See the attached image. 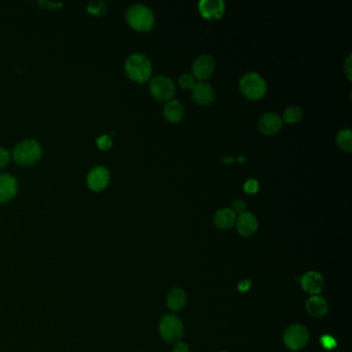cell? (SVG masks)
<instances>
[{
    "mask_svg": "<svg viewBox=\"0 0 352 352\" xmlns=\"http://www.w3.org/2000/svg\"><path fill=\"white\" fill-rule=\"evenodd\" d=\"M152 63L147 56L141 53L129 55L124 62V71L129 80L143 84L152 76Z\"/></svg>",
    "mask_w": 352,
    "mask_h": 352,
    "instance_id": "7a4b0ae2",
    "label": "cell"
},
{
    "mask_svg": "<svg viewBox=\"0 0 352 352\" xmlns=\"http://www.w3.org/2000/svg\"><path fill=\"white\" fill-rule=\"evenodd\" d=\"M184 114H185V111H184L183 105L179 100H174V99L169 100L163 110V115L165 119L172 123L181 121L184 117Z\"/></svg>",
    "mask_w": 352,
    "mask_h": 352,
    "instance_id": "ac0fdd59",
    "label": "cell"
},
{
    "mask_svg": "<svg viewBox=\"0 0 352 352\" xmlns=\"http://www.w3.org/2000/svg\"><path fill=\"white\" fill-rule=\"evenodd\" d=\"M281 119L288 124H296L303 119V111L295 106L289 107L284 111Z\"/></svg>",
    "mask_w": 352,
    "mask_h": 352,
    "instance_id": "7402d4cb",
    "label": "cell"
},
{
    "mask_svg": "<svg viewBox=\"0 0 352 352\" xmlns=\"http://www.w3.org/2000/svg\"><path fill=\"white\" fill-rule=\"evenodd\" d=\"M215 69V60L210 55H200L192 64V77L199 81L207 80Z\"/></svg>",
    "mask_w": 352,
    "mask_h": 352,
    "instance_id": "8fae6325",
    "label": "cell"
},
{
    "mask_svg": "<svg viewBox=\"0 0 352 352\" xmlns=\"http://www.w3.org/2000/svg\"><path fill=\"white\" fill-rule=\"evenodd\" d=\"M230 209H231L236 215H237V214L240 215V214L246 212V211H245V210H246V204H245L244 202L240 200V199H236V200H234V202L232 203Z\"/></svg>",
    "mask_w": 352,
    "mask_h": 352,
    "instance_id": "83f0119b",
    "label": "cell"
},
{
    "mask_svg": "<svg viewBox=\"0 0 352 352\" xmlns=\"http://www.w3.org/2000/svg\"><path fill=\"white\" fill-rule=\"evenodd\" d=\"M244 191L247 193V194H254L258 191L259 189V183L257 180L255 179H249L245 182L244 184Z\"/></svg>",
    "mask_w": 352,
    "mask_h": 352,
    "instance_id": "484cf974",
    "label": "cell"
},
{
    "mask_svg": "<svg viewBox=\"0 0 352 352\" xmlns=\"http://www.w3.org/2000/svg\"><path fill=\"white\" fill-rule=\"evenodd\" d=\"M237 215L230 209L224 208L216 212L214 216V223L218 229L229 230L236 224Z\"/></svg>",
    "mask_w": 352,
    "mask_h": 352,
    "instance_id": "e0dca14e",
    "label": "cell"
},
{
    "mask_svg": "<svg viewBox=\"0 0 352 352\" xmlns=\"http://www.w3.org/2000/svg\"><path fill=\"white\" fill-rule=\"evenodd\" d=\"M198 11L204 19L218 20L225 11V5L222 0H202L198 3Z\"/></svg>",
    "mask_w": 352,
    "mask_h": 352,
    "instance_id": "30bf717a",
    "label": "cell"
},
{
    "mask_svg": "<svg viewBox=\"0 0 352 352\" xmlns=\"http://www.w3.org/2000/svg\"><path fill=\"white\" fill-rule=\"evenodd\" d=\"M172 352H189V347L182 342H178L172 349Z\"/></svg>",
    "mask_w": 352,
    "mask_h": 352,
    "instance_id": "f1b7e54d",
    "label": "cell"
},
{
    "mask_svg": "<svg viewBox=\"0 0 352 352\" xmlns=\"http://www.w3.org/2000/svg\"><path fill=\"white\" fill-rule=\"evenodd\" d=\"M240 89L248 99L258 100L267 92V83L259 73L251 71L245 73L240 80Z\"/></svg>",
    "mask_w": 352,
    "mask_h": 352,
    "instance_id": "277c9868",
    "label": "cell"
},
{
    "mask_svg": "<svg viewBox=\"0 0 352 352\" xmlns=\"http://www.w3.org/2000/svg\"><path fill=\"white\" fill-rule=\"evenodd\" d=\"M12 160V152L7 147L0 146V170L6 169Z\"/></svg>",
    "mask_w": 352,
    "mask_h": 352,
    "instance_id": "cb8c5ba5",
    "label": "cell"
},
{
    "mask_svg": "<svg viewBox=\"0 0 352 352\" xmlns=\"http://www.w3.org/2000/svg\"><path fill=\"white\" fill-rule=\"evenodd\" d=\"M112 182V173L109 167L97 164L88 170L86 174V186L92 192L99 193L105 191Z\"/></svg>",
    "mask_w": 352,
    "mask_h": 352,
    "instance_id": "5b68a950",
    "label": "cell"
},
{
    "mask_svg": "<svg viewBox=\"0 0 352 352\" xmlns=\"http://www.w3.org/2000/svg\"><path fill=\"white\" fill-rule=\"evenodd\" d=\"M127 25L138 32H148L154 26V15L152 11L140 4L130 6L125 13Z\"/></svg>",
    "mask_w": 352,
    "mask_h": 352,
    "instance_id": "3957f363",
    "label": "cell"
},
{
    "mask_svg": "<svg viewBox=\"0 0 352 352\" xmlns=\"http://www.w3.org/2000/svg\"><path fill=\"white\" fill-rule=\"evenodd\" d=\"M19 192L18 180L10 171L0 170V205L12 202Z\"/></svg>",
    "mask_w": 352,
    "mask_h": 352,
    "instance_id": "9c48e42d",
    "label": "cell"
},
{
    "mask_svg": "<svg viewBox=\"0 0 352 352\" xmlns=\"http://www.w3.org/2000/svg\"><path fill=\"white\" fill-rule=\"evenodd\" d=\"M345 71H346V76L348 80L351 81V54L347 57L345 61Z\"/></svg>",
    "mask_w": 352,
    "mask_h": 352,
    "instance_id": "4dcf8cb0",
    "label": "cell"
},
{
    "mask_svg": "<svg viewBox=\"0 0 352 352\" xmlns=\"http://www.w3.org/2000/svg\"><path fill=\"white\" fill-rule=\"evenodd\" d=\"M300 284L306 292L312 295H317L324 288V279L321 274L311 271L306 273L301 277Z\"/></svg>",
    "mask_w": 352,
    "mask_h": 352,
    "instance_id": "5bb4252c",
    "label": "cell"
},
{
    "mask_svg": "<svg viewBox=\"0 0 352 352\" xmlns=\"http://www.w3.org/2000/svg\"><path fill=\"white\" fill-rule=\"evenodd\" d=\"M215 97V93L211 85L205 82H198L194 85L192 89L193 100L200 106L210 105Z\"/></svg>",
    "mask_w": 352,
    "mask_h": 352,
    "instance_id": "9a60e30c",
    "label": "cell"
},
{
    "mask_svg": "<svg viewBox=\"0 0 352 352\" xmlns=\"http://www.w3.org/2000/svg\"><path fill=\"white\" fill-rule=\"evenodd\" d=\"M238 233L245 238L253 236L258 229V221L254 214L244 212L237 217L236 220Z\"/></svg>",
    "mask_w": 352,
    "mask_h": 352,
    "instance_id": "4fadbf2b",
    "label": "cell"
},
{
    "mask_svg": "<svg viewBox=\"0 0 352 352\" xmlns=\"http://www.w3.org/2000/svg\"><path fill=\"white\" fill-rule=\"evenodd\" d=\"M282 123L283 121L278 114L270 112L261 116L258 122V128L261 134L266 136H273L279 133L282 128Z\"/></svg>",
    "mask_w": 352,
    "mask_h": 352,
    "instance_id": "7c38bea8",
    "label": "cell"
},
{
    "mask_svg": "<svg viewBox=\"0 0 352 352\" xmlns=\"http://www.w3.org/2000/svg\"><path fill=\"white\" fill-rule=\"evenodd\" d=\"M115 131H111L110 134H102L95 139V145L97 149L102 152H109L114 146L113 137L115 136Z\"/></svg>",
    "mask_w": 352,
    "mask_h": 352,
    "instance_id": "44dd1931",
    "label": "cell"
},
{
    "mask_svg": "<svg viewBox=\"0 0 352 352\" xmlns=\"http://www.w3.org/2000/svg\"><path fill=\"white\" fill-rule=\"evenodd\" d=\"M179 84H180L182 89H184V90H192L194 85H195V81H194V78L191 74L183 73L179 78Z\"/></svg>",
    "mask_w": 352,
    "mask_h": 352,
    "instance_id": "d4e9b609",
    "label": "cell"
},
{
    "mask_svg": "<svg viewBox=\"0 0 352 352\" xmlns=\"http://www.w3.org/2000/svg\"><path fill=\"white\" fill-rule=\"evenodd\" d=\"M159 332L165 342L178 343L184 334L183 323L175 315H165L160 320Z\"/></svg>",
    "mask_w": 352,
    "mask_h": 352,
    "instance_id": "8992f818",
    "label": "cell"
},
{
    "mask_svg": "<svg viewBox=\"0 0 352 352\" xmlns=\"http://www.w3.org/2000/svg\"><path fill=\"white\" fill-rule=\"evenodd\" d=\"M306 309L311 316L315 318H321L328 313L329 306L323 297L319 295H313L307 300Z\"/></svg>",
    "mask_w": 352,
    "mask_h": 352,
    "instance_id": "2e32d148",
    "label": "cell"
},
{
    "mask_svg": "<svg viewBox=\"0 0 352 352\" xmlns=\"http://www.w3.org/2000/svg\"><path fill=\"white\" fill-rule=\"evenodd\" d=\"M337 144L346 152L352 150V134L350 129H343L340 131L337 136Z\"/></svg>",
    "mask_w": 352,
    "mask_h": 352,
    "instance_id": "603a6c76",
    "label": "cell"
},
{
    "mask_svg": "<svg viewBox=\"0 0 352 352\" xmlns=\"http://www.w3.org/2000/svg\"><path fill=\"white\" fill-rule=\"evenodd\" d=\"M251 287V282L249 280H243L239 283L238 288L241 292H247Z\"/></svg>",
    "mask_w": 352,
    "mask_h": 352,
    "instance_id": "f546056e",
    "label": "cell"
},
{
    "mask_svg": "<svg viewBox=\"0 0 352 352\" xmlns=\"http://www.w3.org/2000/svg\"><path fill=\"white\" fill-rule=\"evenodd\" d=\"M166 304L169 309L173 312L182 310V308L186 304V294L181 288L171 289L166 297Z\"/></svg>",
    "mask_w": 352,
    "mask_h": 352,
    "instance_id": "d6986e66",
    "label": "cell"
},
{
    "mask_svg": "<svg viewBox=\"0 0 352 352\" xmlns=\"http://www.w3.org/2000/svg\"><path fill=\"white\" fill-rule=\"evenodd\" d=\"M320 343L322 344V346H323L325 349H329V350H331V349H333V348H335V347L337 346L336 340H335L332 336H330V335H324V336H322V337L320 338Z\"/></svg>",
    "mask_w": 352,
    "mask_h": 352,
    "instance_id": "4316f807",
    "label": "cell"
},
{
    "mask_svg": "<svg viewBox=\"0 0 352 352\" xmlns=\"http://www.w3.org/2000/svg\"><path fill=\"white\" fill-rule=\"evenodd\" d=\"M11 152L14 162L22 167H30L37 164L43 155L41 144L31 138L17 143Z\"/></svg>",
    "mask_w": 352,
    "mask_h": 352,
    "instance_id": "6da1fadb",
    "label": "cell"
},
{
    "mask_svg": "<svg viewBox=\"0 0 352 352\" xmlns=\"http://www.w3.org/2000/svg\"><path fill=\"white\" fill-rule=\"evenodd\" d=\"M220 352H228V351H220Z\"/></svg>",
    "mask_w": 352,
    "mask_h": 352,
    "instance_id": "1f68e13d",
    "label": "cell"
},
{
    "mask_svg": "<svg viewBox=\"0 0 352 352\" xmlns=\"http://www.w3.org/2000/svg\"><path fill=\"white\" fill-rule=\"evenodd\" d=\"M109 5L105 2H89L86 3L85 11L88 15L95 18L105 17L109 13Z\"/></svg>",
    "mask_w": 352,
    "mask_h": 352,
    "instance_id": "ffe728a7",
    "label": "cell"
},
{
    "mask_svg": "<svg viewBox=\"0 0 352 352\" xmlns=\"http://www.w3.org/2000/svg\"><path fill=\"white\" fill-rule=\"evenodd\" d=\"M150 92L159 102H169L175 94V86L172 80L165 76L154 77L150 82Z\"/></svg>",
    "mask_w": 352,
    "mask_h": 352,
    "instance_id": "52a82bcc",
    "label": "cell"
},
{
    "mask_svg": "<svg viewBox=\"0 0 352 352\" xmlns=\"http://www.w3.org/2000/svg\"><path fill=\"white\" fill-rule=\"evenodd\" d=\"M283 340L289 349L299 350L309 341V332L300 324H292L285 331Z\"/></svg>",
    "mask_w": 352,
    "mask_h": 352,
    "instance_id": "ba28073f",
    "label": "cell"
}]
</instances>
